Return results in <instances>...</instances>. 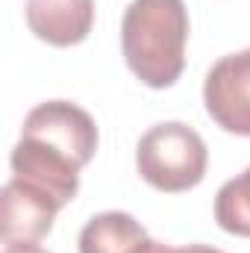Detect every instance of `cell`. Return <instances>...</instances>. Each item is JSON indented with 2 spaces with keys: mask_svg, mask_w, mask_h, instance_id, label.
<instances>
[{
  "mask_svg": "<svg viewBox=\"0 0 250 253\" xmlns=\"http://www.w3.org/2000/svg\"><path fill=\"white\" fill-rule=\"evenodd\" d=\"M188 9L183 0H132L121 21L126 68L147 88H171L186 68Z\"/></svg>",
  "mask_w": 250,
  "mask_h": 253,
  "instance_id": "6da1fadb",
  "label": "cell"
},
{
  "mask_svg": "<svg viewBox=\"0 0 250 253\" xmlns=\"http://www.w3.org/2000/svg\"><path fill=\"white\" fill-rule=\"evenodd\" d=\"M135 168L150 189L180 194L203 183L209 168V150L194 126L183 121H165L150 126L138 138Z\"/></svg>",
  "mask_w": 250,
  "mask_h": 253,
  "instance_id": "7a4b0ae2",
  "label": "cell"
},
{
  "mask_svg": "<svg viewBox=\"0 0 250 253\" xmlns=\"http://www.w3.org/2000/svg\"><path fill=\"white\" fill-rule=\"evenodd\" d=\"M21 138L83 171L97 150V124L71 100H47L27 112Z\"/></svg>",
  "mask_w": 250,
  "mask_h": 253,
  "instance_id": "3957f363",
  "label": "cell"
},
{
  "mask_svg": "<svg viewBox=\"0 0 250 253\" xmlns=\"http://www.w3.org/2000/svg\"><path fill=\"white\" fill-rule=\"evenodd\" d=\"M206 115L224 132L250 138V47L227 53L203 80Z\"/></svg>",
  "mask_w": 250,
  "mask_h": 253,
  "instance_id": "277c9868",
  "label": "cell"
},
{
  "mask_svg": "<svg viewBox=\"0 0 250 253\" xmlns=\"http://www.w3.org/2000/svg\"><path fill=\"white\" fill-rule=\"evenodd\" d=\"M3 218H0V236L3 242H42L56 221V212L62 209L47 191L36 189L18 177H12L3 191Z\"/></svg>",
  "mask_w": 250,
  "mask_h": 253,
  "instance_id": "5b68a950",
  "label": "cell"
},
{
  "mask_svg": "<svg viewBox=\"0 0 250 253\" xmlns=\"http://www.w3.org/2000/svg\"><path fill=\"white\" fill-rule=\"evenodd\" d=\"M24 18L44 44L74 47L94 27V0H24Z\"/></svg>",
  "mask_w": 250,
  "mask_h": 253,
  "instance_id": "8992f818",
  "label": "cell"
},
{
  "mask_svg": "<svg viewBox=\"0 0 250 253\" xmlns=\"http://www.w3.org/2000/svg\"><path fill=\"white\" fill-rule=\"evenodd\" d=\"M150 245L147 230L129 212H100L80 230V253H141Z\"/></svg>",
  "mask_w": 250,
  "mask_h": 253,
  "instance_id": "52a82bcc",
  "label": "cell"
},
{
  "mask_svg": "<svg viewBox=\"0 0 250 253\" xmlns=\"http://www.w3.org/2000/svg\"><path fill=\"white\" fill-rule=\"evenodd\" d=\"M215 221L224 233L250 239V165L215 194Z\"/></svg>",
  "mask_w": 250,
  "mask_h": 253,
  "instance_id": "ba28073f",
  "label": "cell"
},
{
  "mask_svg": "<svg viewBox=\"0 0 250 253\" xmlns=\"http://www.w3.org/2000/svg\"><path fill=\"white\" fill-rule=\"evenodd\" d=\"M141 253H224L218 248H209V245H183V248H174V245H165V242H153L144 248Z\"/></svg>",
  "mask_w": 250,
  "mask_h": 253,
  "instance_id": "9c48e42d",
  "label": "cell"
},
{
  "mask_svg": "<svg viewBox=\"0 0 250 253\" xmlns=\"http://www.w3.org/2000/svg\"><path fill=\"white\" fill-rule=\"evenodd\" d=\"M3 253H47L39 242H3Z\"/></svg>",
  "mask_w": 250,
  "mask_h": 253,
  "instance_id": "30bf717a",
  "label": "cell"
}]
</instances>
